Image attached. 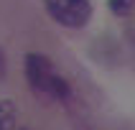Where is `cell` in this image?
<instances>
[{
  "label": "cell",
  "mask_w": 135,
  "mask_h": 130,
  "mask_svg": "<svg viewBox=\"0 0 135 130\" xmlns=\"http://www.w3.org/2000/svg\"><path fill=\"white\" fill-rule=\"evenodd\" d=\"M26 79H28V87L36 97L59 99V102L71 97L69 82L61 76V71L44 54H36V51L26 54Z\"/></svg>",
  "instance_id": "1"
},
{
  "label": "cell",
  "mask_w": 135,
  "mask_h": 130,
  "mask_svg": "<svg viewBox=\"0 0 135 130\" xmlns=\"http://www.w3.org/2000/svg\"><path fill=\"white\" fill-rule=\"evenodd\" d=\"M46 13L64 28H84L92 18L89 0H44Z\"/></svg>",
  "instance_id": "2"
},
{
  "label": "cell",
  "mask_w": 135,
  "mask_h": 130,
  "mask_svg": "<svg viewBox=\"0 0 135 130\" xmlns=\"http://www.w3.org/2000/svg\"><path fill=\"white\" fill-rule=\"evenodd\" d=\"M15 117H18L15 105L10 99H3V102H0V130H18Z\"/></svg>",
  "instance_id": "3"
},
{
  "label": "cell",
  "mask_w": 135,
  "mask_h": 130,
  "mask_svg": "<svg viewBox=\"0 0 135 130\" xmlns=\"http://www.w3.org/2000/svg\"><path fill=\"white\" fill-rule=\"evenodd\" d=\"M107 5H110V10H112L115 15H128L135 8V0H110Z\"/></svg>",
  "instance_id": "4"
},
{
  "label": "cell",
  "mask_w": 135,
  "mask_h": 130,
  "mask_svg": "<svg viewBox=\"0 0 135 130\" xmlns=\"http://www.w3.org/2000/svg\"><path fill=\"white\" fill-rule=\"evenodd\" d=\"M5 76V54H3V49H0V79Z\"/></svg>",
  "instance_id": "5"
}]
</instances>
